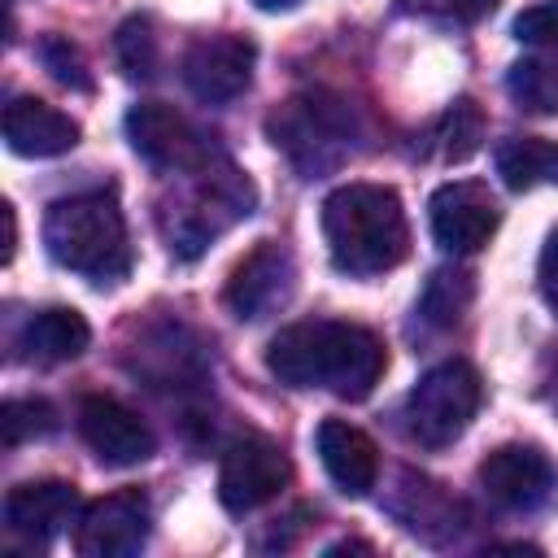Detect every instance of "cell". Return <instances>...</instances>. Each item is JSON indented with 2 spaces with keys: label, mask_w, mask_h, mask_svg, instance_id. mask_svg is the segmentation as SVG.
Returning a JSON list of instances; mask_svg holds the SVG:
<instances>
[{
  "label": "cell",
  "mask_w": 558,
  "mask_h": 558,
  "mask_svg": "<svg viewBox=\"0 0 558 558\" xmlns=\"http://www.w3.org/2000/svg\"><path fill=\"white\" fill-rule=\"evenodd\" d=\"M78 514H83L78 488L65 480H26L4 497V527L35 545H48L57 532L78 523Z\"/></svg>",
  "instance_id": "5bb4252c"
},
{
  "label": "cell",
  "mask_w": 558,
  "mask_h": 558,
  "mask_svg": "<svg viewBox=\"0 0 558 558\" xmlns=\"http://www.w3.org/2000/svg\"><path fill=\"white\" fill-rule=\"evenodd\" d=\"M388 510L397 514V523L405 532H414L423 541H445L449 532H458V514H462V506L440 484H432L427 475H414V471L401 475V488L388 501Z\"/></svg>",
  "instance_id": "ac0fdd59"
},
{
  "label": "cell",
  "mask_w": 558,
  "mask_h": 558,
  "mask_svg": "<svg viewBox=\"0 0 558 558\" xmlns=\"http://www.w3.org/2000/svg\"><path fill=\"white\" fill-rule=\"evenodd\" d=\"M296 292V262L283 244L275 240H262L253 253H244L222 288V301L227 310L240 318V323H257V318H270L275 310H283Z\"/></svg>",
  "instance_id": "30bf717a"
},
{
  "label": "cell",
  "mask_w": 558,
  "mask_h": 558,
  "mask_svg": "<svg viewBox=\"0 0 558 558\" xmlns=\"http://www.w3.org/2000/svg\"><path fill=\"white\" fill-rule=\"evenodd\" d=\"M39 61L48 65V74H52L57 83H65V87H74V92H92L87 61H83V52H78L65 35H48V39L39 44Z\"/></svg>",
  "instance_id": "484cf974"
},
{
  "label": "cell",
  "mask_w": 558,
  "mask_h": 558,
  "mask_svg": "<svg viewBox=\"0 0 558 558\" xmlns=\"http://www.w3.org/2000/svg\"><path fill=\"white\" fill-rule=\"evenodd\" d=\"M480 397H484V384H480V371L471 362L449 357V362L432 366L405 392V405H401L405 436L423 449L453 445L471 427V418L480 410Z\"/></svg>",
  "instance_id": "5b68a950"
},
{
  "label": "cell",
  "mask_w": 558,
  "mask_h": 558,
  "mask_svg": "<svg viewBox=\"0 0 558 558\" xmlns=\"http://www.w3.org/2000/svg\"><path fill=\"white\" fill-rule=\"evenodd\" d=\"M493 166L510 192H532V187H558V144L541 135H514L497 144Z\"/></svg>",
  "instance_id": "d6986e66"
},
{
  "label": "cell",
  "mask_w": 558,
  "mask_h": 558,
  "mask_svg": "<svg viewBox=\"0 0 558 558\" xmlns=\"http://www.w3.org/2000/svg\"><path fill=\"white\" fill-rule=\"evenodd\" d=\"M432 135H436L432 144H436V157L440 161H466L480 148V140H484V113H480V105L471 96L453 100L440 113V122H436Z\"/></svg>",
  "instance_id": "7402d4cb"
},
{
  "label": "cell",
  "mask_w": 558,
  "mask_h": 558,
  "mask_svg": "<svg viewBox=\"0 0 558 558\" xmlns=\"http://www.w3.org/2000/svg\"><path fill=\"white\" fill-rule=\"evenodd\" d=\"M78 436L109 466H135L157 453L153 427L131 405H122L118 397H100V392L78 401Z\"/></svg>",
  "instance_id": "4fadbf2b"
},
{
  "label": "cell",
  "mask_w": 558,
  "mask_h": 558,
  "mask_svg": "<svg viewBox=\"0 0 558 558\" xmlns=\"http://www.w3.org/2000/svg\"><path fill=\"white\" fill-rule=\"evenodd\" d=\"M57 432V410L44 397H13L0 405V440L4 449H17L35 436Z\"/></svg>",
  "instance_id": "cb8c5ba5"
},
{
  "label": "cell",
  "mask_w": 558,
  "mask_h": 558,
  "mask_svg": "<svg viewBox=\"0 0 558 558\" xmlns=\"http://www.w3.org/2000/svg\"><path fill=\"white\" fill-rule=\"evenodd\" d=\"M4 144L17 157H61L78 144V122L39 96H13L4 105Z\"/></svg>",
  "instance_id": "2e32d148"
},
{
  "label": "cell",
  "mask_w": 558,
  "mask_h": 558,
  "mask_svg": "<svg viewBox=\"0 0 558 558\" xmlns=\"http://www.w3.org/2000/svg\"><path fill=\"white\" fill-rule=\"evenodd\" d=\"M113 57H118V65H122V74H126L131 83L157 78L161 57H157L153 22H148L144 13H140V17H126V22L118 26V35H113Z\"/></svg>",
  "instance_id": "603a6c76"
},
{
  "label": "cell",
  "mask_w": 558,
  "mask_h": 558,
  "mask_svg": "<svg viewBox=\"0 0 558 558\" xmlns=\"http://www.w3.org/2000/svg\"><path fill=\"white\" fill-rule=\"evenodd\" d=\"M314 445H318V462L323 471L331 475V484L344 493V497H366L379 480V449L375 440L344 423V418H323L318 432H314Z\"/></svg>",
  "instance_id": "9a60e30c"
},
{
  "label": "cell",
  "mask_w": 558,
  "mask_h": 558,
  "mask_svg": "<svg viewBox=\"0 0 558 558\" xmlns=\"http://www.w3.org/2000/svg\"><path fill=\"white\" fill-rule=\"evenodd\" d=\"M126 140H131V148L153 166V170H179V174H187V170H196V166H205L218 148L174 109V105H166V100H140V105H131L126 109Z\"/></svg>",
  "instance_id": "8992f818"
},
{
  "label": "cell",
  "mask_w": 558,
  "mask_h": 558,
  "mask_svg": "<svg viewBox=\"0 0 558 558\" xmlns=\"http://www.w3.org/2000/svg\"><path fill=\"white\" fill-rule=\"evenodd\" d=\"M323 240L331 266L353 279L384 275L405 262L410 227L401 196L384 183H344L323 201Z\"/></svg>",
  "instance_id": "7a4b0ae2"
},
{
  "label": "cell",
  "mask_w": 558,
  "mask_h": 558,
  "mask_svg": "<svg viewBox=\"0 0 558 558\" xmlns=\"http://www.w3.org/2000/svg\"><path fill=\"white\" fill-rule=\"evenodd\" d=\"M554 410H558V388H554Z\"/></svg>",
  "instance_id": "1f68e13d"
},
{
  "label": "cell",
  "mask_w": 558,
  "mask_h": 558,
  "mask_svg": "<svg viewBox=\"0 0 558 558\" xmlns=\"http://www.w3.org/2000/svg\"><path fill=\"white\" fill-rule=\"evenodd\" d=\"M292 480V462L288 453L270 440V436H235L222 453V466H218V501L231 510V514H244V510H257L266 501H275Z\"/></svg>",
  "instance_id": "52a82bcc"
},
{
  "label": "cell",
  "mask_w": 558,
  "mask_h": 558,
  "mask_svg": "<svg viewBox=\"0 0 558 558\" xmlns=\"http://www.w3.org/2000/svg\"><path fill=\"white\" fill-rule=\"evenodd\" d=\"M4 227H9V240H4V262H13V248H17V214H13V205H4Z\"/></svg>",
  "instance_id": "f1b7e54d"
},
{
  "label": "cell",
  "mask_w": 558,
  "mask_h": 558,
  "mask_svg": "<svg viewBox=\"0 0 558 558\" xmlns=\"http://www.w3.org/2000/svg\"><path fill=\"white\" fill-rule=\"evenodd\" d=\"M270 144L288 153V161L296 166L301 179H323L331 174L344 157H349V140H353V113L340 96L327 92H310V96H292L288 105H279L266 118Z\"/></svg>",
  "instance_id": "277c9868"
},
{
  "label": "cell",
  "mask_w": 558,
  "mask_h": 558,
  "mask_svg": "<svg viewBox=\"0 0 558 558\" xmlns=\"http://www.w3.org/2000/svg\"><path fill=\"white\" fill-rule=\"evenodd\" d=\"M257 48L244 35H205L183 52V87L201 105H231L253 83Z\"/></svg>",
  "instance_id": "8fae6325"
},
{
  "label": "cell",
  "mask_w": 558,
  "mask_h": 558,
  "mask_svg": "<svg viewBox=\"0 0 558 558\" xmlns=\"http://www.w3.org/2000/svg\"><path fill=\"white\" fill-rule=\"evenodd\" d=\"M92 344V327L78 310L70 305H48L39 314L26 318L22 336H17V349L26 362H39V366H57V362H74L83 349Z\"/></svg>",
  "instance_id": "e0dca14e"
},
{
  "label": "cell",
  "mask_w": 558,
  "mask_h": 558,
  "mask_svg": "<svg viewBox=\"0 0 558 558\" xmlns=\"http://www.w3.org/2000/svg\"><path fill=\"white\" fill-rule=\"evenodd\" d=\"M388 349L362 323H288L266 344V371L288 388H327L340 401H366L384 379Z\"/></svg>",
  "instance_id": "6da1fadb"
},
{
  "label": "cell",
  "mask_w": 558,
  "mask_h": 558,
  "mask_svg": "<svg viewBox=\"0 0 558 558\" xmlns=\"http://www.w3.org/2000/svg\"><path fill=\"white\" fill-rule=\"evenodd\" d=\"M427 222H432V235L445 253H480L497 222H501V209H497V196L488 192V183L480 179H449L432 192L427 201Z\"/></svg>",
  "instance_id": "ba28073f"
},
{
  "label": "cell",
  "mask_w": 558,
  "mask_h": 558,
  "mask_svg": "<svg viewBox=\"0 0 558 558\" xmlns=\"http://www.w3.org/2000/svg\"><path fill=\"white\" fill-rule=\"evenodd\" d=\"M510 31H514L519 44H554V48H558V0L527 4V9L514 17Z\"/></svg>",
  "instance_id": "4316f807"
},
{
  "label": "cell",
  "mask_w": 558,
  "mask_h": 558,
  "mask_svg": "<svg viewBox=\"0 0 558 558\" xmlns=\"http://www.w3.org/2000/svg\"><path fill=\"white\" fill-rule=\"evenodd\" d=\"M501 0H397L401 13H418V17H432V22H445V26H475Z\"/></svg>",
  "instance_id": "d4e9b609"
},
{
  "label": "cell",
  "mask_w": 558,
  "mask_h": 558,
  "mask_svg": "<svg viewBox=\"0 0 558 558\" xmlns=\"http://www.w3.org/2000/svg\"><path fill=\"white\" fill-rule=\"evenodd\" d=\"M536 283H541L545 305L558 314V231H549V240H545V248H541V262H536Z\"/></svg>",
  "instance_id": "83f0119b"
},
{
  "label": "cell",
  "mask_w": 558,
  "mask_h": 558,
  "mask_svg": "<svg viewBox=\"0 0 558 558\" xmlns=\"http://www.w3.org/2000/svg\"><path fill=\"white\" fill-rule=\"evenodd\" d=\"M506 92L527 113H558V52H532L510 65Z\"/></svg>",
  "instance_id": "ffe728a7"
},
{
  "label": "cell",
  "mask_w": 558,
  "mask_h": 558,
  "mask_svg": "<svg viewBox=\"0 0 558 558\" xmlns=\"http://www.w3.org/2000/svg\"><path fill=\"white\" fill-rule=\"evenodd\" d=\"M153 510L140 488H118L83 506L74 527V549L83 558H126L148 545Z\"/></svg>",
  "instance_id": "9c48e42d"
},
{
  "label": "cell",
  "mask_w": 558,
  "mask_h": 558,
  "mask_svg": "<svg viewBox=\"0 0 558 558\" xmlns=\"http://www.w3.org/2000/svg\"><path fill=\"white\" fill-rule=\"evenodd\" d=\"M44 244L57 266H65L92 283H118L131 270L126 218H122L118 201L105 192L57 196L44 214Z\"/></svg>",
  "instance_id": "3957f363"
},
{
  "label": "cell",
  "mask_w": 558,
  "mask_h": 558,
  "mask_svg": "<svg viewBox=\"0 0 558 558\" xmlns=\"http://www.w3.org/2000/svg\"><path fill=\"white\" fill-rule=\"evenodd\" d=\"M480 488L501 510H536L554 497L558 471L536 445H501L480 462Z\"/></svg>",
  "instance_id": "7c38bea8"
},
{
  "label": "cell",
  "mask_w": 558,
  "mask_h": 558,
  "mask_svg": "<svg viewBox=\"0 0 558 558\" xmlns=\"http://www.w3.org/2000/svg\"><path fill=\"white\" fill-rule=\"evenodd\" d=\"M349 549H362V554H375V545H366V541H336V545H327V554H349Z\"/></svg>",
  "instance_id": "f546056e"
},
{
  "label": "cell",
  "mask_w": 558,
  "mask_h": 558,
  "mask_svg": "<svg viewBox=\"0 0 558 558\" xmlns=\"http://www.w3.org/2000/svg\"><path fill=\"white\" fill-rule=\"evenodd\" d=\"M471 296H475L471 275H466L462 266H440V270H432L427 283H423L418 314H423V323H432V327H453V323L466 314Z\"/></svg>",
  "instance_id": "44dd1931"
},
{
  "label": "cell",
  "mask_w": 558,
  "mask_h": 558,
  "mask_svg": "<svg viewBox=\"0 0 558 558\" xmlns=\"http://www.w3.org/2000/svg\"><path fill=\"white\" fill-rule=\"evenodd\" d=\"M257 9H266V13H279V9H292L296 0H253Z\"/></svg>",
  "instance_id": "4dcf8cb0"
}]
</instances>
